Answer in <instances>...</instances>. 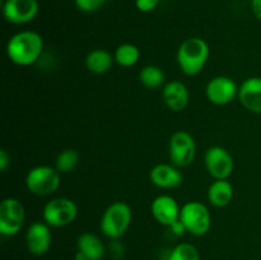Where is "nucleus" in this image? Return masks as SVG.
<instances>
[{"label":"nucleus","instance_id":"aec40b11","mask_svg":"<svg viewBox=\"0 0 261 260\" xmlns=\"http://www.w3.org/2000/svg\"><path fill=\"white\" fill-rule=\"evenodd\" d=\"M115 63L122 68H132L137 65L140 59V50L134 43H121L114 53Z\"/></svg>","mask_w":261,"mask_h":260},{"label":"nucleus","instance_id":"6e6552de","mask_svg":"<svg viewBox=\"0 0 261 260\" xmlns=\"http://www.w3.org/2000/svg\"><path fill=\"white\" fill-rule=\"evenodd\" d=\"M25 211L17 198H5L0 204V233L5 237L18 235L24 224Z\"/></svg>","mask_w":261,"mask_h":260},{"label":"nucleus","instance_id":"5701e85b","mask_svg":"<svg viewBox=\"0 0 261 260\" xmlns=\"http://www.w3.org/2000/svg\"><path fill=\"white\" fill-rule=\"evenodd\" d=\"M167 260H200V255L193 244L181 242L171 250Z\"/></svg>","mask_w":261,"mask_h":260},{"label":"nucleus","instance_id":"bb28decb","mask_svg":"<svg viewBox=\"0 0 261 260\" xmlns=\"http://www.w3.org/2000/svg\"><path fill=\"white\" fill-rule=\"evenodd\" d=\"M10 165V155L7 152V149L0 150V170L2 172H5Z\"/></svg>","mask_w":261,"mask_h":260},{"label":"nucleus","instance_id":"423d86ee","mask_svg":"<svg viewBox=\"0 0 261 260\" xmlns=\"http://www.w3.org/2000/svg\"><path fill=\"white\" fill-rule=\"evenodd\" d=\"M78 216V205L69 198H54L45 204L42 211L43 222L50 227H65L73 223Z\"/></svg>","mask_w":261,"mask_h":260},{"label":"nucleus","instance_id":"2eb2a0df","mask_svg":"<svg viewBox=\"0 0 261 260\" xmlns=\"http://www.w3.org/2000/svg\"><path fill=\"white\" fill-rule=\"evenodd\" d=\"M237 98L247 111L261 115V76L245 79L239 88Z\"/></svg>","mask_w":261,"mask_h":260},{"label":"nucleus","instance_id":"a878e982","mask_svg":"<svg viewBox=\"0 0 261 260\" xmlns=\"http://www.w3.org/2000/svg\"><path fill=\"white\" fill-rule=\"evenodd\" d=\"M160 4V0H135V7L139 12L149 13Z\"/></svg>","mask_w":261,"mask_h":260},{"label":"nucleus","instance_id":"a211bd4d","mask_svg":"<svg viewBox=\"0 0 261 260\" xmlns=\"http://www.w3.org/2000/svg\"><path fill=\"white\" fill-rule=\"evenodd\" d=\"M208 201L216 208H224L232 201L233 186L228 180H214L208 189Z\"/></svg>","mask_w":261,"mask_h":260},{"label":"nucleus","instance_id":"dca6fc26","mask_svg":"<svg viewBox=\"0 0 261 260\" xmlns=\"http://www.w3.org/2000/svg\"><path fill=\"white\" fill-rule=\"evenodd\" d=\"M163 102L173 112H180L188 107L190 93L185 83L180 81H171L163 86Z\"/></svg>","mask_w":261,"mask_h":260},{"label":"nucleus","instance_id":"ddd939ff","mask_svg":"<svg viewBox=\"0 0 261 260\" xmlns=\"http://www.w3.org/2000/svg\"><path fill=\"white\" fill-rule=\"evenodd\" d=\"M180 212L181 206L178 205L176 199L167 194L158 195L150 205V213H152L153 218L165 227H170L171 224L178 221Z\"/></svg>","mask_w":261,"mask_h":260},{"label":"nucleus","instance_id":"412c9836","mask_svg":"<svg viewBox=\"0 0 261 260\" xmlns=\"http://www.w3.org/2000/svg\"><path fill=\"white\" fill-rule=\"evenodd\" d=\"M165 71L157 65H145L139 71V82L148 89H155L165 86Z\"/></svg>","mask_w":261,"mask_h":260},{"label":"nucleus","instance_id":"9d476101","mask_svg":"<svg viewBox=\"0 0 261 260\" xmlns=\"http://www.w3.org/2000/svg\"><path fill=\"white\" fill-rule=\"evenodd\" d=\"M236 82L226 75H217L208 82L205 87V96L211 103L216 106H226L239 97Z\"/></svg>","mask_w":261,"mask_h":260},{"label":"nucleus","instance_id":"b1692460","mask_svg":"<svg viewBox=\"0 0 261 260\" xmlns=\"http://www.w3.org/2000/svg\"><path fill=\"white\" fill-rule=\"evenodd\" d=\"M107 0H74L75 7L83 13H93L103 7Z\"/></svg>","mask_w":261,"mask_h":260},{"label":"nucleus","instance_id":"4be33fe9","mask_svg":"<svg viewBox=\"0 0 261 260\" xmlns=\"http://www.w3.org/2000/svg\"><path fill=\"white\" fill-rule=\"evenodd\" d=\"M78 150L73 149V148H66V149L61 150L58 154V157H56L55 167L60 173H69L78 166Z\"/></svg>","mask_w":261,"mask_h":260},{"label":"nucleus","instance_id":"f3484780","mask_svg":"<svg viewBox=\"0 0 261 260\" xmlns=\"http://www.w3.org/2000/svg\"><path fill=\"white\" fill-rule=\"evenodd\" d=\"M76 251L81 252L87 260H101L106 255V246L97 235L84 232L78 237Z\"/></svg>","mask_w":261,"mask_h":260},{"label":"nucleus","instance_id":"cd10ccee","mask_svg":"<svg viewBox=\"0 0 261 260\" xmlns=\"http://www.w3.org/2000/svg\"><path fill=\"white\" fill-rule=\"evenodd\" d=\"M168 228H170L171 232H172L173 235H176V236H182V235L186 233L185 227H184L182 222H181L180 219H178V221H176L173 224H171Z\"/></svg>","mask_w":261,"mask_h":260},{"label":"nucleus","instance_id":"c85d7f7f","mask_svg":"<svg viewBox=\"0 0 261 260\" xmlns=\"http://www.w3.org/2000/svg\"><path fill=\"white\" fill-rule=\"evenodd\" d=\"M251 10L255 17L261 20V0H251Z\"/></svg>","mask_w":261,"mask_h":260},{"label":"nucleus","instance_id":"7ed1b4c3","mask_svg":"<svg viewBox=\"0 0 261 260\" xmlns=\"http://www.w3.org/2000/svg\"><path fill=\"white\" fill-rule=\"evenodd\" d=\"M133 212L125 201H115L103 212L99 222L101 232L110 240H120L132 224Z\"/></svg>","mask_w":261,"mask_h":260},{"label":"nucleus","instance_id":"1a4fd4ad","mask_svg":"<svg viewBox=\"0 0 261 260\" xmlns=\"http://www.w3.org/2000/svg\"><path fill=\"white\" fill-rule=\"evenodd\" d=\"M206 171L214 180H227L232 175L234 161L231 153L221 145H212L204 155Z\"/></svg>","mask_w":261,"mask_h":260},{"label":"nucleus","instance_id":"9b49d317","mask_svg":"<svg viewBox=\"0 0 261 260\" xmlns=\"http://www.w3.org/2000/svg\"><path fill=\"white\" fill-rule=\"evenodd\" d=\"M37 0H5L3 3V15L12 24L22 25L32 22L38 14Z\"/></svg>","mask_w":261,"mask_h":260},{"label":"nucleus","instance_id":"39448f33","mask_svg":"<svg viewBox=\"0 0 261 260\" xmlns=\"http://www.w3.org/2000/svg\"><path fill=\"white\" fill-rule=\"evenodd\" d=\"M180 221L186 232L193 236H204L212 226V216L208 206L201 201L191 200L181 206Z\"/></svg>","mask_w":261,"mask_h":260},{"label":"nucleus","instance_id":"f8f14e48","mask_svg":"<svg viewBox=\"0 0 261 260\" xmlns=\"http://www.w3.org/2000/svg\"><path fill=\"white\" fill-rule=\"evenodd\" d=\"M53 235L51 227L46 222H33L25 232V246L28 251L36 256L45 255L50 250Z\"/></svg>","mask_w":261,"mask_h":260},{"label":"nucleus","instance_id":"6ab92c4d","mask_svg":"<svg viewBox=\"0 0 261 260\" xmlns=\"http://www.w3.org/2000/svg\"><path fill=\"white\" fill-rule=\"evenodd\" d=\"M84 63H86V68L91 73L99 75V74L110 71L115 63V58L110 51L105 48H94L91 53H88Z\"/></svg>","mask_w":261,"mask_h":260},{"label":"nucleus","instance_id":"f257e3e1","mask_svg":"<svg viewBox=\"0 0 261 260\" xmlns=\"http://www.w3.org/2000/svg\"><path fill=\"white\" fill-rule=\"evenodd\" d=\"M7 56L18 66H31L37 63L43 53V40L35 31H20L7 43Z\"/></svg>","mask_w":261,"mask_h":260},{"label":"nucleus","instance_id":"f03ea898","mask_svg":"<svg viewBox=\"0 0 261 260\" xmlns=\"http://www.w3.org/2000/svg\"><path fill=\"white\" fill-rule=\"evenodd\" d=\"M209 54V46L203 38H186L177 48L176 59L178 68L188 76L198 75L208 63Z\"/></svg>","mask_w":261,"mask_h":260},{"label":"nucleus","instance_id":"393cba45","mask_svg":"<svg viewBox=\"0 0 261 260\" xmlns=\"http://www.w3.org/2000/svg\"><path fill=\"white\" fill-rule=\"evenodd\" d=\"M109 252L111 255L112 259L119 260L124 256L125 254V247L119 240H111V244L109 245Z\"/></svg>","mask_w":261,"mask_h":260},{"label":"nucleus","instance_id":"20e7f679","mask_svg":"<svg viewBox=\"0 0 261 260\" xmlns=\"http://www.w3.org/2000/svg\"><path fill=\"white\" fill-rule=\"evenodd\" d=\"M61 183V173L55 166L41 165L31 168L25 176V188L37 196H48L55 193Z\"/></svg>","mask_w":261,"mask_h":260},{"label":"nucleus","instance_id":"0eeeda50","mask_svg":"<svg viewBox=\"0 0 261 260\" xmlns=\"http://www.w3.org/2000/svg\"><path fill=\"white\" fill-rule=\"evenodd\" d=\"M196 143L193 135L184 130L173 133L168 142V155L172 165L184 168L190 166L195 160Z\"/></svg>","mask_w":261,"mask_h":260},{"label":"nucleus","instance_id":"4468645a","mask_svg":"<svg viewBox=\"0 0 261 260\" xmlns=\"http://www.w3.org/2000/svg\"><path fill=\"white\" fill-rule=\"evenodd\" d=\"M149 180L160 189H176L182 184L184 176L180 168L172 163H158L150 170Z\"/></svg>","mask_w":261,"mask_h":260}]
</instances>
